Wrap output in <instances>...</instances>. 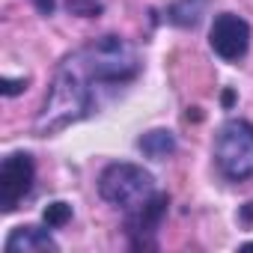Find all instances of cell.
<instances>
[{"instance_id": "1", "label": "cell", "mask_w": 253, "mask_h": 253, "mask_svg": "<svg viewBox=\"0 0 253 253\" xmlns=\"http://www.w3.org/2000/svg\"><path fill=\"white\" fill-rule=\"evenodd\" d=\"M140 75V57L134 45L119 36H101L69 54L51 84L45 107L36 119V134L48 137L66 125L89 116L119 86Z\"/></svg>"}, {"instance_id": "2", "label": "cell", "mask_w": 253, "mask_h": 253, "mask_svg": "<svg viewBox=\"0 0 253 253\" xmlns=\"http://www.w3.org/2000/svg\"><path fill=\"white\" fill-rule=\"evenodd\" d=\"M98 194L107 203L119 206L125 214H134L143 206H149L161 191L155 188L152 173H146L137 164H125L122 161V164H110V167L101 170V176H98Z\"/></svg>"}, {"instance_id": "3", "label": "cell", "mask_w": 253, "mask_h": 253, "mask_svg": "<svg viewBox=\"0 0 253 253\" xmlns=\"http://www.w3.org/2000/svg\"><path fill=\"white\" fill-rule=\"evenodd\" d=\"M214 164L223 179L244 182L253 176V125L244 119L226 122L214 140Z\"/></svg>"}, {"instance_id": "4", "label": "cell", "mask_w": 253, "mask_h": 253, "mask_svg": "<svg viewBox=\"0 0 253 253\" xmlns=\"http://www.w3.org/2000/svg\"><path fill=\"white\" fill-rule=\"evenodd\" d=\"M33 179H36V164L27 152L6 155L0 164V209L15 211L33 191Z\"/></svg>"}, {"instance_id": "5", "label": "cell", "mask_w": 253, "mask_h": 253, "mask_svg": "<svg viewBox=\"0 0 253 253\" xmlns=\"http://www.w3.org/2000/svg\"><path fill=\"white\" fill-rule=\"evenodd\" d=\"M209 45H211V51L220 60H229V63L241 60L247 54V48H250V27H247V21L232 15V12L217 15L211 30H209Z\"/></svg>"}, {"instance_id": "6", "label": "cell", "mask_w": 253, "mask_h": 253, "mask_svg": "<svg viewBox=\"0 0 253 253\" xmlns=\"http://www.w3.org/2000/svg\"><path fill=\"white\" fill-rule=\"evenodd\" d=\"M167 203H170L167 194H158V197H155L149 206H143L140 211L125 214V229H128L134 247H149V244H152V235H155L161 217L167 214Z\"/></svg>"}, {"instance_id": "7", "label": "cell", "mask_w": 253, "mask_h": 253, "mask_svg": "<svg viewBox=\"0 0 253 253\" xmlns=\"http://www.w3.org/2000/svg\"><path fill=\"white\" fill-rule=\"evenodd\" d=\"M6 253H36V250H51L57 253V241L48 235V229H39V226H18L12 229V235L6 238L3 244Z\"/></svg>"}, {"instance_id": "8", "label": "cell", "mask_w": 253, "mask_h": 253, "mask_svg": "<svg viewBox=\"0 0 253 253\" xmlns=\"http://www.w3.org/2000/svg\"><path fill=\"white\" fill-rule=\"evenodd\" d=\"M137 146H140V152H143L146 158L164 161V158H170V155L176 152V137H173L170 131H164V128H155V131H146V134L137 140Z\"/></svg>"}, {"instance_id": "9", "label": "cell", "mask_w": 253, "mask_h": 253, "mask_svg": "<svg viewBox=\"0 0 253 253\" xmlns=\"http://www.w3.org/2000/svg\"><path fill=\"white\" fill-rule=\"evenodd\" d=\"M209 0H179V3L170 6V21L179 27H194L203 15V6Z\"/></svg>"}, {"instance_id": "10", "label": "cell", "mask_w": 253, "mask_h": 253, "mask_svg": "<svg viewBox=\"0 0 253 253\" xmlns=\"http://www.w3.org/2000/svg\"><path fill=\"white\" fill-rule=\"evenodd\" d=\"M42 217H45V226L48 229H60V226H66L72 220V206L69 203H51Z\"/></svg>"}, {"instance_id": "11", "label": "cell", "mask_w": 253, "mask_h": 253, "mask_svg": "<svg viewBox=\"0 0 253 253\" xmlns=\"http://www.w3.org/2000/svg\"><path fill=\"white\" fill-rule=\"evenodd\" d=\"M69 9L75 12V15H98L101 12V3L98 0H69Z\"/></svg>"}, {"instance_id": "12", "label": "cell", "mask_w": 253, "mask_h": 253, "mask_svg": "<svg viewBox=\"0 0 253 253\" xmlns=\"http://www.w3.org/2000/svg\"><path fill=\"white\" fill-rule=\"evenodd\" d=\"M24 84H27V81H3V92H6V95H15V92L24 89Z\"/></svg>"}, {"instance_id": "13", "label": "cell", "mask_w": 253, "mask_h": 253, "mask_svg": "<svg viewBox=\"0 0 253 253\" xmlns=\"http://www.w3.org/2000/svg\"><path fill=\"white\" fill-rule=\"evenodd\" d=\"M36 6H39L42 15H51L54 12V0H36Z\"/></svg>"}]
</instances>
